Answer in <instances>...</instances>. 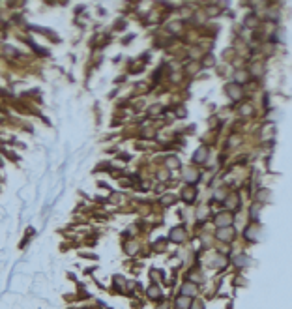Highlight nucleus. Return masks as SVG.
I'll return each instance as SVG.
<instances>
[{
  "instance_id": "nucleus-2",
  "label": "nucleus",
  "mask_w": 292,
  "mask_h": 309,
  "mask_svg": "<svg viewBox=\"0 0 292 309\" xmlns=\"http://www.w3.org/2000/svg\"><path fill=\"white\" fill-rule=\"evenodd\" d=\"M184 238H185V232H184L182 227H176V229L170 230V240L172 242H182Z\"/></svg>"
},
{
  "instance_id": "nucleus-3",
  "label": "nucleus",
  "mask_w": 292,
  "mask_h": 309,
  "mask_svg": "<svg viewBox=\"0 0 292 309\" xmlns=\"http://www.w3.org/2000/svg\"><path fill=\"white\" fill-rule=\"evenodd\" d=\"M230 221H232V216H230V213H219V216H217V219H215V223H217L219 227L230 225Z\"/></svg>"
},
{
  "instance_id": "nucleus-6",
  "label": "nucleus",
  "mask_w": 292,
  "mask_h": 309,
  "mask_svg": "<svg viewBox=\"0 0 292 309\" xmlns=\"http://www.w3.org/2000/svg\"><path fill=\"white\" fill-rule=\"evenodd\" d=\"M176 309H189V298L185 296H180L178 300H176Z\"/></svg>"
},
{
  "instance_id": "nucleus-5",
  "label": "nucleus",
  "mask_w": 292,
  "mask_h": 309,
  "mask_svg": "<svg viewBox=\"0 0 292 309\" xmlns=\"http://www.w3.org/2000/svg\"><path fill=\"white\" fill-rule=\"evenodd\" d=\"M232 234H234L232 229H221V230L217 232V238H219V240H230Z\"/></svg>"
},
{
  "instance_id": "nucleus-4",
  "label": "nucleus",
  "mask_w": 292,
  "mask_h": 309,
  "mask_svg": "<svg viewBox=\"0 0 292 309\" xmlns=\"http://www.w3.org/2000/svg\"><path fill=\"white\" fill-rule=\"evenodd\" d=\"M182 294H185L187 298H189V296H195V294H197V287L191 285V283H185L184 287H182Z\"/></svg>"
},
{
  "instance_id": "nucleus-1",
  "label": "nucleus",
  "mask_w": 292,
  "mask_h": 309,
  "mask_svg": "<svg viewBox=\"0 0 292 309\" xmlns=\"http://www.w3.org/2000/svg\"><path fill=\"white\" fill-rule=\"evenodd\" d=\"M206 157H208V148H206V146H201L197 152H195V156H193L195 163H204Z\"/></svg>"
},
{
  "instance_id": "nucleus-7",
  "label": "nucleus",
  "mask_w": 292,
  "mask_h": 309,
  "mask_svg": "<svg viewBox=\"0 0 292 309\" xmlns=\"http://www.w3.org/2000/svg\"><path fill=\"white\" fill-rule=\"evenodd\" d=\"M148 294H150V298H156V300H157V298L161 296V292H159V289H157V287H150Z\"/></svg>"
}]
</instances>
